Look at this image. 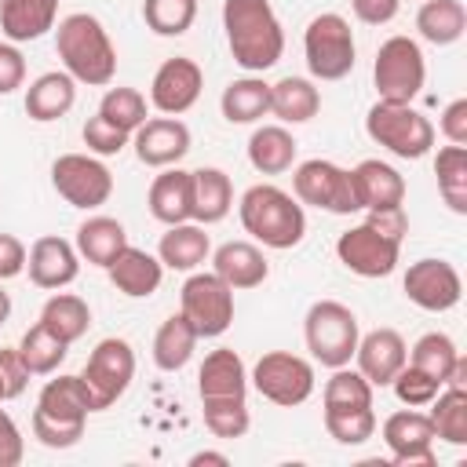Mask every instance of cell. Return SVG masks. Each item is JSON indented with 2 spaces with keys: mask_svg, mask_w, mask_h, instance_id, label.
I'll return each mask as SVG.
<instances>
[{
  "mask_svg": "<svg viewBox=\"0 0 467 467\" xmlns=\"http://www.w3.org/2000/svg\"><path fill=\"white\" fill-rule=\"evenodd\" d=\"M390 387H394L398 401L409 405V409H416V405H431L434 394L441 390V383H438L434 376H427L423 368H416V365H409V361H405L401 372L390 379Z\"/></svg>",
  "mask_w": 467,
  "mask_h": 467,
  "instance_id": "46",
  "label": "cell"
},
{
  "mask_svg": "<svg viewBox=\"0 0 467 467\" xmlns=\"http://www.w3.org/2000/svg\"><path fill=\"white\" fill-rule=\"evenodd\" d=\"M179 314L201 339L223 336L234 325V288L215 274H190L179 292Z\"/></svg>",
  "mask_w": 467,
  "mask_h": 467,
  "instance_id": "9",
  "label": "cell"
},
{
  "mask_svg": "<svg viewBox=\"0 0 467 467\" xmlns=\"http://www.w3.org/2000/svg\"><path fill=\"white\" fill-rule=\"evenodd\" d=\"M84 146H88V153H99V157H113V153H120L128 142H131V135L128 131H120L117 124H109L102 113H95V117H88V124H84Z\"/></svg>",
  "mask_w": 467,
  "mask_h": 467,
  "instance_id": "47",
  "label": "cell"
},
{
  "mask_svg": "<svg viewBox=\"0 0 467 467\" xmlns=\"http://www.w3.org/2000/svg\"><path fill=\"white\" fill-rule=\"evenodd\" d=\"M325 431L339 445H361L376 434V412L368 409H347V412H328L325 409Z\"/></svg>",
  "mask_w": 467,
  "mask_h": 467,
  "instance_id": "45",
  "label": "cell"
},
{
  "mask_svg": "<svg viewBox=\"0 0 467 467\" xmlns=\"http://www.w3.org/2000/svg\"><path fill=\"white\" fill-rule=\"evenodd\" d=\"M434 175L441 201L456 215H467V146H441L434 161Z\"/></svg>",
  "mask_w": 467,
  "mask_h": 467,
  "instance_id": "38",
  "label": "cell"
},
{
  "mask_svg": "<svg viewBox=\"0 0 467 467\" xmlns=\"http://www.w3.org/2000/svg\"><path fill=\"white\" fill-rule=\"evenodd\" d=\"M197 394L201 398H244L248 394V372L237 350L219 347L204 358L197 372Z\"/></svg>",
  "mask_w": 467,
  "mask_h": 467,
  "instance_id": "27",
  "label": "cell"
},
{
  "mask_svg": "<svg viewBox=\"0 0 467 467\" xmlns=\"http://www.w3.org/2000/svg\"><path fill=\"white\" fill-rule=\"evenodd\" d=\"M401 288H405L409 303H416L420 310H431V314L452 310L463 296V281H460L456 266L445 259H416L405 270Z\"/></svg>",
  "mask_w": 467,
  "mask_h": 467,
  "instance_id": "15",
  "label": "cell"
},
{
  "mask_svg": "<svg viewBox=\"0 0 467 467\" xmlns=\"http://www.w3.org/2000/svg\"><path fill=\"white\" fill-rule=\"evenodd\" d=\"M423 80H427V62L412 36H390L379 44L372 62V84L379 102H412Z\"/></svg>",
  "mask_w": 467,
  "mask_h": 467,
  "instance_id": "7",
  "label": "cell"
},
{
  "mask_svg": "<svg viewBox=\"0 0 467 467\" xmlns=\"http://www.w3.org/2000/svg\"><path fill=\"white\" fill-rule=\"evenodd\" d=\"M124 248H128V234L109 215H91L77 226V252L91 266H109Z\"/></svg>",
  "mask_w": 467,
  "mask_h": 467,
  "instance_id": "30",
  "label": "cell"
},
{
  "mask_svg": "<svg viewBox=\"0 0 467 467\" xmlns=\"http://www.w3.org/2000/svg\"><path fill=\"white\" fill-rule=\"evenodd\" d=\"M51 186L58 190V197L73 208H99L109 201L113 193V175L109 168L91 157V153H62L55 164H51Z\"/></svg>",
  "mask_w": 467,
  "mask_h": 467,
  "instance_id": "13",
  "label": "cell"
},
{
  "mask_svg": "<svg viewBox=\"0 0 467 467\" xmlns=\"http://www.w3.org/2000/svg\"><path fill=\"white\" fill-rule=\"evenodd\" d=\"M219 109L230 124H255L270 113V84L263 77H241L223 88Z\"/></svg>",
  "mask_w": 467,
  "mask_h": 467,
  "instance_id": "32",
  "label": "cell"
},
{
  "mask_svg": "<svg viewBox=\"0 0 467 467\" xmlns=\"http://www.w3.org/2000/svg\"><path fill=\"white\" fill-rule=\"evenodd\" d=\"M18 354H22V361H26V368H29L33 376H51V372L66 361L69 343H66V339H58L51 328H44V325L36 321V325L22 336Z\"/></svg>",
  "mask_w": 467,
  "mask_h": 467,
  "instance_id": "39",
  "label": "cell"
},
{
  "mask_svg": "<svg viewBox=\"0 0 467 467\" xmlns=\"http://www.w3.org/2000/svg\"><path fill=\"white\" fill-rule=\"evenodd\" d=\"M131 146L146 168H171L190 153V128L179 117H153L131 131Z\"/></svg>",
  "mask_w": 467,
  "mask_h": 467,
  "instance_id": "18",
  "label": "cell"
},
{
  "mask_svg": "<svg viewBox=\"0 0 467 467\" xmlns=\"http://www.w3.org/2000/svg\"><path fill=\"white\" fill-rule=\"evenodd\" d=\"M201 412L215 438H244L252 427L244 398H201Z\"/></svg>",
  "mask_w": 467,
  "mask_h": 467,
  "instance_id": "42",
  "label": "cell"
},
{
  "mask_svg": "<svg viewBox=\"0 0 467 467\" xmlns=\"http://www.w3.org/2000/svg\"><path fill=\"white\" fill-rule=\"evenodd\" d=\"M223 29L241 69L263 73L285 55V29L270 0H223Z\"/></svg>",
  "mask_w": 467,
  "mask_h": 467,
  "instance_id": "1",
  "label": "cell"
},
{
  "mask_svg": "<svg viewBox=\"0 0 467 467\" xmlns=\"http://www.w3.org/2000/svg\"><path fill=\"white\" fill-rule=\"evenodd\" d=\"M106 270H109L113 288L131 296V299L153 296L161 288V277H164V263L157 255H150L146 248H135V244H128Z\"/></svg>",
  "mask_w": 467,
  "mask_h": 467,
  "instance_id": "23",
  "label": "cell"
},
{
  "mask_svg": "<svg viewBox=\"0 0 467 467\" xmlns=\"http://www.w3.org/2000/svg\"><path fill=\"white\" fill-rule=\"evenodd\" d=\"M434 434L449 445H467V387H441L431 401Z\"/></svg>",
  "mask_w": 467,
  "mask_h": 467,
  "instance_id": "37",
  "label": "cell"
},
{
  "mask_svg": "<svg viewBox=\"0 0 467 467\" xmlns=\"http://www.w3.org/2000/svg\"><path fill=\"white\" fill-rule=\"evenodd\" d=\"M354 358H358V372L372 387H390V379L409 361V347L398 328H372L368 336H358Z\"/></svg>",
  "mask_w": 467,
  "mask_h": 467,
  "instance_id": "20",
  "label": "cell"
},
{
  "mask_svg": "<svg viewBox=\"0 0 467 467\" xmlns=\"http://www.w3.org/2000/svg\"><path fill=\"white\" fill-rule=\"evenodd\" d=\"M434 423L427 412H416V409H401L394 416L383 420V441L390 449V460L398 467H431L434 463Z\"/></svg>",
  "mask_w": 467,
  "mask_h": 467,
  "instance_id": "16",
  "label": "cell"
},
{
  "mask_svg": "<svg viewBox=\"0 0 467 467\" xmlns=\"http://www.w3.org/2000/svg\"><path fill=\"white\" fill-rule=\"evenodd\" d=\"M88 412H95V405L80 376L47 379L33 409V438L47 449H73L84 438Z\"/></svg>",
  "mask_w": 467,
  "mask_h": 467,
  "instance_id": "3",
  "label": "cell"
},
{
  "mask_svg": "<svg viewBox=\"0 0 467 467\" xmlns=\"http://www.w3.org/2000/svg\"><path fill=\"white\" fill-rule=\"evenodd\" d=\"M55 51L62 58V69L77 80V84H91V88H106L117 73V51L113 40L106 33V26L88 15V11H73L58 22L55 29Z\"/></svg>",
  "mask_w": 467,
  "mask_h": 467,
  "instance_id": "2",
  "label": "cell"
},
{
  "mask_svg": "<svg viewBox=\"0 0 467 467\" xmlns=\"http://www.w3.org/2000/svg\"><path fill=\"white\" fill-rule=\"evenodd\" d=\"M58 0H0V29L11 44L40 40L47 29H55Z\"/></svg>",
  "mask_w": 467,
  "mask_h": 467,
  "instance_id": "25",
  "label": "cell"
},
{
  "mask_svg": "<svg viewBox=\"0 0 467 467\" xmlns=\"http://www.w3.org/2000/svg\"><path fill=\"white\" fill-rule=\"evenodd\" d=\"M201 463L226 467V463H230V456H226V452H208V449H204V452H193V456H190V467H201Z\"/></svg>",
  "mask_w": 467,
  "mask_h": 467,
  "instance_id": "54",
  "label": "cell"
},
{
  "mask_svg": "<svg viewBox=\"0 0 467 467\" xmlns=\"http://www.w3.org/2000/svg\"><path fill=\"white\" fill-rule=\"evenodd\" d=\"M197 339H201V336L193 332V325H190L182 314L164 317V325H161L157 336H153V365L164 368V372H179V368L193 358Z\"/></svg>",
  "mask_w": 467,
  "mask_h": 467,
  "instance_id": "34",
  "label": "cell"
},
{
  "mask_svg": "<svg viewBox=\"0 0 467 467\" xmlns=\"http://www.w3.org/2000/svg\"><path fill=\"white\" fill-rule=\"evenodd\" d=\"M321 109V91L314 88V80L306 77H281L277 84H270V113L285 124H303L310 117H317Z\"/></svg>",
  "mask_w": 467,
  "mask_h": 467,
  "instance_id": "31",
  "label": "cell"
},
{
  "mask_svg": "<svg viewBox=\"0 0 467 467\" xmlns=\"http://www.w3.org/2000/svg\"><path fill=\"white\" fill-rule=\"evenodd\" d=\"M372 405V383L358 368H332L325 383V409L328 412H347V409H368Z\"/></svg>",
  "mask_w": 467,
  "mask_h": 467,
  "instance_id": "40",
  "label": "cell"
},
{
  "mask_svg": "<svg viewBox=\"0 0 467 467\" xmlns=\"http://www.w3.org/2000/svg\"><path fill=\"white\" fill-rule=\"evenodd\" d=\"M40 325L51 328L58 339L77 343V339L88 332V325H91V310H88V303H84L80 296H73V292H58V296H51V299L44 303V310H40Z\"/></svg>",
  "mask_w": 467,
  "mask_h": 467,
  "instance_id": "36",
  "label": "cell"
},
{
  "mask_svg": "<svg viewBox=\"0 0 467 467\" xmlns=\"http://www.w3.org/2000/svg\"><path fill=\"white\" fill-rule=\"evenodd\" d=\"M99 113L109 120V124H117L120 131H135L142 120H146V99H142V91H135V88H109L106 95H102V102H99Z\"/></svg>",
  "mask_w": 467,
  "mask_h": 467,
  "instance_id": "44",
  "label": "cell"
},
{
  "mask_svg": "<svg viewBox=\"0 0 467 467\" xmlns=\"http://www.w3.org/2000/svg\"><path fill=\"white\" fill-rule=\"evenodd\" d=\"M77 102V80L66 73V69H51V73H40L29 88H26V113L40 124L47 120H58L73 109Z\"/></svg>",
  "mask_w": 467,
  "mask_h": 467,
  "instance_id": "26",
  "label": "cell"
},
{
  "mask_svg": "<svg viewBox=\"0 0 467 467\" xmlns=\"http://www.w3.org/2000/svg\"><path fill=\"white\" fill-rule=\"evenodd\" d=\"M303 55H306V69L317 80H343L354 69V33L350 22L336 11H325L317 18H310L306 33H303Z\"/></svg>",
  "mask_w": 467,
  "mask_h": 467,
  "instance_id": "8",
  "label": "cell"
},
{
  "mask_svg": "<svg viewBox=\"0 0 467 467\" xmlns=\"http://www.w3.org/2000/svg\"><path fill=\"white\" fill-rule=\"evenodd\" d=\"M212 255V241L204 234L201 223H175L161 234V244H157V259L168 266V270H197L204 259Z\"/></svg>",
  "mask_w": 467,
  "mask_h": 467,
  "instance_id": "29",
  "label": "cell"
},
{
  "mask_svg": "<svg viewBox=\"0 0 467 467\" xmlns=\"http://www.w3.org/2000/svg\"><path fill=\"white\" fill-rule=\"evenodd\" d=\"M22 80H26V58L7 40V44H0V95H11L15 88H22Z\"/></svg>",
  "mask_w": 467,
  "mask_h": 467,
  "instance_id": "50",
  "label": "cell"
},
{
  "mask_svg": "<svg viewBox=\"0 0 467 467\" xmlns=\"http://www.w3.org/2000/svg\"><path fill=\"white\" fill-rule=\"evenodd\" d=\"M365 131L401 161H420L434 146V124L412 109V102H376L365 117Z\"/></svg>",
  "mask_w": 467,
  "mask_h": 467,
  "instance_id": "6",
  "label": "cell"
},
{
  "mask_svg": "<svg viewBox=\"0 0 467 467\" xmlns=\"http://www.w3.org/2000/svg\"><path fill=\"white\" fill-rule=\"evenodd\" d=\"M456 358H460V350H456V343H452L445 332H427V336H420V339L412 343L409 365L423 368L427 376H434V379L445 387V383H449V372H452V365H456Z\"/></svg>",
  "mask_w": 467,
  "mask_h": 467,
  "instance_id": "41",
  "label": "cell"
},
{
  "mask_svg": "<svg viewBox=\"0 0 467 467\" xmlns=\"http://www.w3.org/2000/svg\"><path fill=\"white\" fill-rule=\"evenodd\" d=\"M358 317L350 306H343L339 299H317L306 317H303V339L314 361H321L325 368H339L350 365L354 350H358Z\"/></svg>",
  "mask_w": 467,
  "mask_h": 467,
  "instance_id": "5",
  "label": "cell"
},
{
  "mask_svg": "<svg viewBox=\"0 0 467 467\" xmlns=\"http://www.w3.org/2000/svg\"><path fill=\"white\" fill-rule=\"evenodd\" d=\"M22 456H26L22 431H18V423L11 420V412L0 409V467H18Z\"/></svg>",
  "mask_w": 467,
  "mask_h": 467,
  "instance_id": "49",
  "label": "cell"
},
{
  "mask_svg": "<svg viewBox=\"0 0 467 467\" xmlns=\"http://www.w3.org/2000/svg\"><path fill=\"white\" fill-rule=\"evenodd\" d=\"M248 161H252V168L263 171V175H281V171H288L292 161H296V139H292V131L281 128V124H263V128H255L252 139H248Z\"/></svg>",
  "mask_w": 467,
  "mask_h": 467,
  "instance_id": "33",
  "label": "cell"
},
{
  "mask_svg": "<svg viewBox=\"0 0 467 467\" xmlns=\"http://www.w3.org/2000/svg\"><path fill=\"white\" fill-rule=\"evenodd\" d=\"M350 182H354V197L358 208L365 212H383V208H398L405 201V179L398 175V168L368 157L358 168H350Z\"/></svg>",
  "mask_w": 467,
  "mask_h": 467,
  "instance_id": "21",
  "label": "cell"
},
{
  "mask_svg": "<svg viewBox=\"0 0 467 467\" xmlns=\"http://www.w3.org/2000/svg\"><path fill=\"white\" fill-rule=\"evenodd\" d=\"M336 255L339 263L358 274V277H387L394 274L398 266V255H401V241L383 234L379 226L372 223H361V226H350L347 234H339L336 241Z\"/></svg>",
  "mask_w": 467,
  "mask_h": 467,
  "instance_id": "14",
  "label": "cell"
},
{
  "mask_svg": "<svg viewBox=\"0 0 467 467\" xmlns=\"http://www.w3.org/2000/svg\"><path fill=\"white\" fill-rule=\"evenodd\" d=\"M142 18L157 36H182L197 18V0H142Z\"/></svg>",
  "mask_w": 467,
  "mask_h": 467,
  "instance_id": "43",
  "label": "cell"
},
{
  "mask_svg": "<svg viewBox=\"0 0 467 467\" xmlns=\"http://www.w3.org/2000/svg\"><path fill=\"white\" fill-rule=\"evenodd\" d=\"M146 204H150V215H153L157 223H164V226L190 223V215H193L190 171H182V168H164V171L150 182Z\"/></svg>",
  "mask_w": 467,
  "mask_h": 467,
  "instance_id": "24",
  "label": "cell"
},
{
  "mask_svg": "<svg viewBox=\"0 0 467 467\" xmlns=\"http://www.w3.org/2000/svg\"><path fill=\"white\" fill-rule=\"evenodd\" d=\"M241 226L244 234H252L259 244L266 248H296L306 234V215H303V204L292 201V193H285L281 186L274 182H255L244 190L241 204Z\"/></svg>",
  "mask_w": 467,
  "mask_h": 467,
  "instance_id": "4",
  "label": "cell"
},
{
  "mask_svg": "<svg viewBox=\"0 0 467 467\" xmlns=\"http://www.w3.org/2000/svg\"><path fill=\"white\" fill-rule=\"evenodd\" d=\"M26 270V244L15 234H0V281H11Z\"/></svg>",
  "mask_w": 467,
  "mask_h": 467,
  "instance_id": "52",
  "label": "cell"
},
{
  "mask_svg": "<svg viewBox=\"0 0 467 467\" xmlns=\"http://www.w3.org/2000/svg\"><path fill=\"white\" fill-rule=\"evenodd\" d=\"M190 197H193V223L201 226H212V223H223L230 215V204H234V186H230V175L223 168H197L190 171Z\"/></svg>",
  "mask_w": 467,
  "mask_h": 467,
  "instance_id": "28",
  "label": "cell"
},
{
  "mask_svg": "<svg viewBox=\"0 0 467 467\" xmlns=\"http://www.w3.org/2000/svg\"><path fill=\"white\" fill-rule=\"evenodd\" d=\"M29 376L33 372L26 368L18 347H0V387H4V401L18 398L26 390V383H29Z\"/></svg>",
  "mask_w": 467,
  "mask_h": 467,
  "instance_id": "48",
  "label": "cell"
},
{
  "mask_svg": "<svg viewBox=\"0 0 467 467\" xmlns=\"http://www.w3.org/2000/svg\"><path fill=\"white\" fill-rule=\"evenodd\" d=\"M438 128H441V135H445L452 146H467V99H452V102L441 109Z\"/></svg>",
  "mask_w": 467,
  "mask_h": 467,
  "instance_id": "51",
  "label": "cell"
},
{
  "mask_svg": "<svg viewBox=\"0 0 467 467\" xmlns=\"http://www.w3.org/2000/svg\"><path fill=\"white\" fill-rule=\"evenodd\" d=\"M201 88H204V73L193 58H164L161 69L153 73V84H150V102L153 109H161L164 117H179L186 113L197 99H201Z\"/></svg>",
  "mask_w": 467,
  "mask_h": 467,
  "instance_id": "17",
  "label": "cell"
},
{
  "mask_svg": "<svg viewBox=\"0 0 467 467\" xmlns=\"http://www.w3.org/2000/svg\"><path fill=\"white\" fill-rule=\"evenodd\" d=\"M416 29L427 44H456L467 29V11L460 0H427L420 11H416Z\"/></svg>",
  "mask_w": 467,
  "mask_h": 467,
  "instance_id": "35",
  "label": "cell"
},
{
  "mask_svg": "<svg viewBox=\"0 0 467 467\" xmlns=\"http://www.w3.org/2000/svg\"><path fill=\"white\" fill-rule=\"evenodd\" d=\"M7 317H11V296H7L4 288H0V325H4Z\"/></svg>",
  "mask_w": 467,
  "mask_h": 467,
  "instance_id": "55",
  "label": "cell"
},
{
  "mask_svg": "<svg viewBox=\"0 0 467 467\" xmlns=\"http://www.w3.org/2000/svg\"><path fill=\"white\" fill-rule=\"evenodd\" d=\"M131 376H135V350L128 339H117V336H106L95 343V350L88 354V365L80 372L88 394H91V405L95 412L109 409L128 387H131Z\"/></svg>",
  "mask_w": 467,
  "mask_h": 467,
  "instance_id": "10",
  "label": "cell"
},
{
  "mask_svg": "<svg viewBox=\"0 0 467 467\" xmlns=\"http://www.w3.org/2000/svg\"><path fill=\"white\" fill-rule=\"evenodd\" d=\"M26 270L36 288H66L80 274V252L66 237L47 234V237H36L33 248L26 252Z\"/></svg>",
  "mask_w": 467,
  "mask_h": 467,
  "instance_id": "19",
  "label": "cell"
},
{
  "mask_svg": "<svg viewBox=\"0 0 467 467\" xmlns=\"http://www.w3.org/2000/svg\"><path fill=\"white\" fill-rule=\"evenodd\" d=\"M252 387L274 405H303L314 394V365L288 350H270L252 368Z\"/></svg>",
  "mask_w": 467,
  "mask_h": 467,
  "instance_id": "12",
  "label": "cell"
},
{
  "mask_svg": "<svg viewBox=\"0 0 467 467\" xmlns=\"http://www.w3.org/2000/svg\"><path fill=\"white\" fill-rule=\"evenodd\" d=\"M350 7L365 26H383V22H390L398 15L401 0H350Z\"/></svg>",
  "mask_w": 467,
  "mask_h": 467,
  "instance_id": "53",
  "label": "cell"
},
{
  "mask_svg": "<svg viewBox=\"0 0 467 467\" xmlns=\"http://www.w3.org/2000/svg\"><path fill=\"white\" fill-rule=\"evenodd\" d=\"M292 190H296V201L299 204H314L321 212H332V215H350V212H361L358 208V197H354V182H350V171L332 164V161H303L296 171H292Z\"/></svg>",
  "mask_w": 467,
  "mask_h": 467,
  "instance_id": "11",
  "label": "cell"
},
{
  "mask_svg": "<svg viewBox=\"0 0 467 467\" xmlns=\"http://www.w3.org/2000/svg\"><path fill=\"white\" fill-rule=\"evenodd\" d=\"M212 274L223 277L230 288H255L266 281L270 263L252 241H226L212 252Z\"/></svg>",
  "mask_w": 467,
  "mask_h": 467,
  "instance_id": "22",
  "label": "cell"
}]
</instances>
